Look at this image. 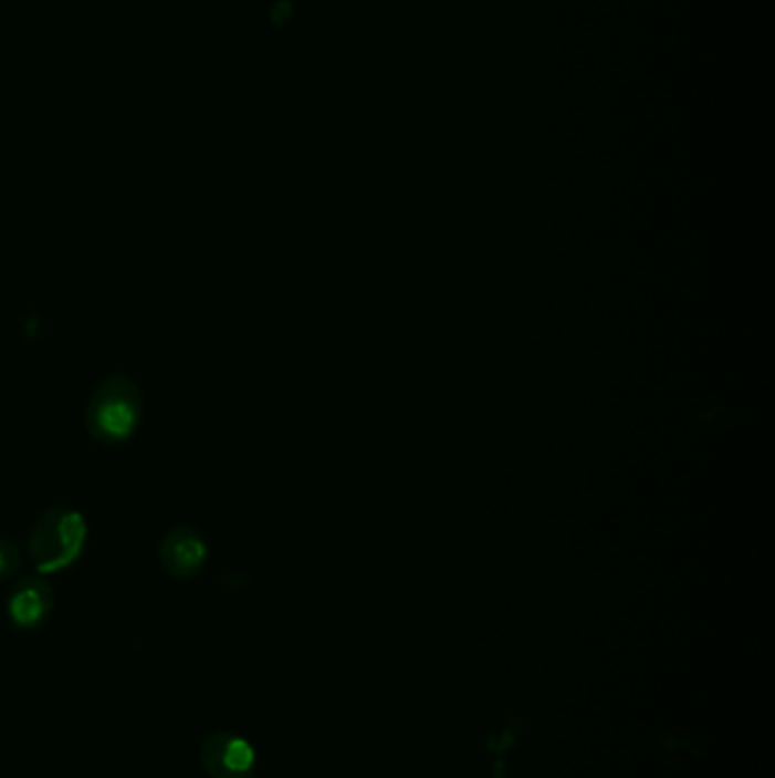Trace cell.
Here are the masks:
<instances>
[{
	"label": "cell",
	"instance_id": "cell-1",
	"mask_svg": "<svg viewBox=\"0 0 775 778\" xmlns=\"http://www.w3.org/2000/svg\"><path fill=\"white\" fill-rule=\"evenodd\" d=\"M142 422V392L128 376L101 381L87 405V428L103 444H118L135 435Z\"/></svg>",
	"mask_w": 775,
	"mask_h": 778
},
{
	"label": "cell",
	"instance_id": "cell-2",
	"mask_svg": "<svg viewBox=\"0 0 775 778\" xmlns=\"http://www.w3.org/2000/svg\"><path fill=\"white\" fill-rule=\"evenodd\" d=\"M85 540V523L80 515L51 508L36 519L30 532V556L42 571H57L71 564Z\"/></svg>",
	"mask_w": 775,
	"mask_h": 778
},
{
	"label": "cell",
	"instance_id": "cell-3",
	"mask_svg": "<svg viewBox=\"0 0 775 778\" xmlns=\"http://www.w3.org/2000/svg\"><path fill=\"white\" fill-rule=\"evenodd\" d=\"M200 765L210 778H253L258 756L253 745L237 733L212 730L200 743Z\"/></svg>",
	"mask_w": 775,
	"mask_h": 778
},
{
	"label": "cell",
	"instance_id": "cell-4",
	"mask_svg": "<svg viewBox=\"0 0 775 778\" xmlns=\"http://www.w3.org/2000/svg\"><path fill=\"white\" fill-rule=\"evenodd\" d=\"M159 560L174 579H191L208 560V544L191 526H178L161 540Z\"/></svg>",
	"mask_w": 775,
	"mask_h": 778
},
{
	"label": "cell",
	"instance_id": "cell-5",
	"mask_svg": "<svg viewBox=\"0 0 775 778\" xmlns=\"http://www.w3.org/2000/svg\"><path fill=\"white\" fill-rule=\"evenodd\" d=\"M53 610V590L42 579H23L10 594L8 612L10 620L23 629L32 631L42 626Z\"/></svg>",
	"mask_w": 775,
	"mask_h": 778
},
{
	"label": "cell",
	"instance_id": "cell-6",
	"mask_svg": "<svg viewBox=\"0 0 775 778\" xmlns=\"http://www.w3.org/2000/svg\"><path fill=\"white\" fill-rule=\"evenodd\" d=\"M21 567V553L10 540H0V581L14 577Z\"/></svg>",
	"mask_w": 775,
	"mask_h": 778
}]
</instances>
